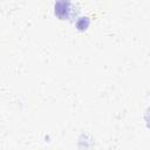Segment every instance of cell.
Listing matches in <instances>:
<instances>
[{
	"label": "cell",
	"instance_id": "1",
	"mask_svg": "<svg viewBox=\"0 0 150 150\" xmlns=\"http://www.w3.org/2000/svg\"><path fill=\"white\" fill-rule=\"evenodd\" d=\"M71 12V4L69 1H57L55 4V14L60 19H68Z\"/></svg>",
	"mask_w": 150,
	"mask_h": 150
},
{
	"label": "cell",
	"instance_id": "2",
	"mask_svg": "<svg viewBox=\"0 0 150 150\" xmlns=\"http://www.w3.org/2000/svg\"><path fill=\"white\" fill-rule=\"evenodd\" d=\"M89 23H90L89 18H88V16H83V18H79L75 25H76V28H77L79 30H86V29L88 28Z\"/></svg>",
	"mask_w": 150,
	"mask_h": 150
},
{
	"label": "cell",
	"instance_id": "3",
	"mask_svg": "<svg viewBox=\"0 0 150 150\" xmlns=\"http://www.w3.org/2000/svg\"><path fill=\"white\" fill-rule=\"evenodd\" d=\"M145 121H146V125L150 128V108L148 109V111L145 114Z\"/></svg>",
	"mask_w": 150,
	"mask_h": 150
}]
</instances>
